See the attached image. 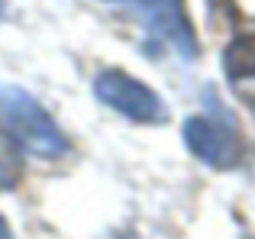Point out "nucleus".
<instances>
[{"instance_id": "1", "label": "nucleus", "mask_w": 255, "mask_h": 239, "mask_svg": "<svg viewBox=\"0 0 255 239\" xmlns=\"http://www.w3.org/2000/svg\"><path fill=\"white\" fill-rule=\"evenodd\" d=\"M0 129L16 149L39 158H58L68 152V139L58 123L23 88H0Z\"/></svg>"}, {"instance_id": "2", "label": "nucleus", "mask_w": 255, "mask_h": 239, "mask_svg": "<svg viewBox=\"0 0 255 239\" xmlns=\"http://www.w3.org/2000/svg\"><path fill=\"white\" fill-rule=\"evenodd\" d=\"M94 94L97 101H104L107 107H113L117 114L136 120V123H162L165 120V104L152 88H145L142 81H136L132 75L117 68H107L94 78Z\"/></svg>"}, {"instance_id": "3", "label": "nucleus", "mask_w": 255, "mask_h": 239, "mask_svg": "<svg viewBox=\"0 0 255 239\" xmlns=\"http://www.w3.org/2000/svg\"><path fill=\"white\" fill-rule=\"evenodd\" d=\"M136 13L152 36L171 45L174 55H181L184 62L197 58V36L191 29V19H187V10L181 0H139Z\"/></svg>"}, {"instance_id": "4", "label": "nucleus", "mask_w": 255, "mask_h": 239, "mask_svg": "<svg viewBox=\"0 0 255 239\" xmlns=\"http://www.w3.org/2000/svg\"><path fill=\"white\" fill-rule=\"evenodd\" d=\"M184 142L200 162H207L210 168H233L243 155V142L239 132L230 126L217 123L210 117H191L184 123Z\"/></svg>"}, {"instance_id": "5", "label": "nucleus", "mask_w": 255, "mask_h": 239, "mask_svg": "<svg viewBox=\"0 0 255 239\" xmlns=\"http://www.w3.org/2000/svg\"><path fill=\"white\" fill-rule=\"evenodd\" d=\"M223 71L233 81H243V78H255V32L236 36L223 52Z\"/></svg>"}, {"instance_id": "6", "label": "nucleus", "mask_w": 255, "mask_h": 239, "mask_svg": "<svg viewBox=\"0 0 255 239\" xmlns=\"http://www.w3.org/2000/svg\"><path fill=\"white\" fill-rule=\"evenodd\" d=\"M19 171H23V165H19V149L0 132V191H10L13 184L19 181Z\"/></svg>"}, {"instance_id": "7", "label": "nucleus", "mask_w": 255, "mask_h": 239, "mask_svg": "<svg viewBox=\"0 0 255 239\" xmlns=\"http://www.w3.org/2000/svg\"><path fill=\"white\" fill-rule=\"evenodd\" d=\"M0 239H10V227H6L3 217H0Z\"/></svg>"}, {"instance_id": "8", "label": "nucleus", "mask_w": 255, "mask_h": 239, "mask_svg": "<svg viewBox=\"0 0 255 239\" xmlns=\"http://www.w3.org/2000/svg\"><path fill=\"white\" fill-rule=\"evenodd\" d=\"M0 13H3V0H0Z\"/></svg>"}]
</instances>
